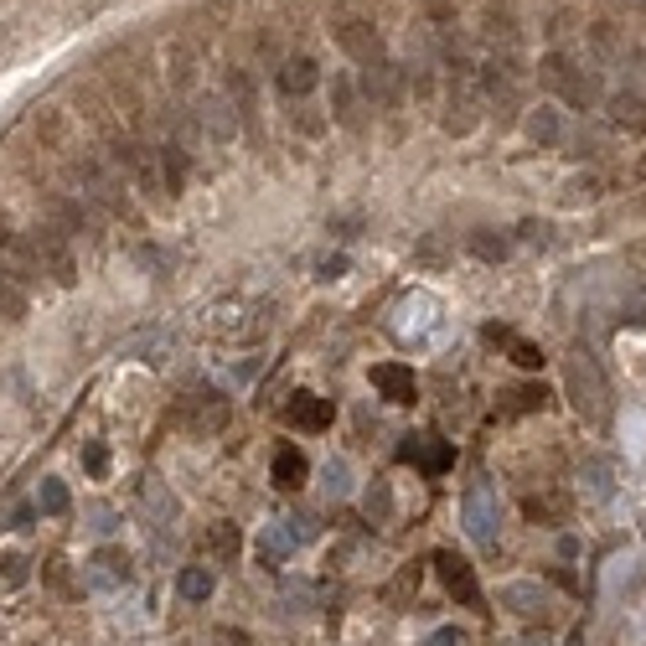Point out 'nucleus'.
Returning a JSON list of instances; mask_svg holds the SVG:
<instances>
[{
  "instance_id": "nucleus-23",
  "label": "nucleus",
  "mask_w": 646,
  "mask_h": 646,
  "mask_svg": "<svg viewBox=\"0 0 646 646\" xmlns=\"http://www.w3.org/2000/svg\"><path fill=\"white\" fill-rule=\"evenodd\" d=\"M52 218L63 233H94V218H88V207L73 202V197H52Z\"/></svg>"
},
{
  "instance_id": "nucleus-18",
  "label": "nucleus",
  "mask_w": 646,
  "mask_h": 646,
  "mask_svg": "<svg viewBox=\"0 0 646 646\" xmlns=\"http://www.w3.org/2000/svg\"><path fill=\"white\" fill-rule=\"evenodd\" d=\"M156 171H161V187H166V197H176L181 187H187V145L161 140V145H156Z\"/></svg>"
},
{
  "instance_id": "nucleus-14",
  "label": "nucleus",
  "mask_w": 646,
  "mask_h": 646,
  "mask_svg": "<svg viewBox=\"0 0 646 646\" xmlns=\"http://www.w3.org/2000/svg\"><path fill=\"white\" fill-rule=\"evenodd\" d=\"M502 605L512 615H522V621H543V615H548V590H543L538 579H517V584H507V590H502Z\"/></svg>"
},
{
  "instance_id": "nucleus-29",
  "label": "nucleus",
  "mask_w": 646,
  "mask_h": 646,
  "mask_svg": "<svg viewBox=\"0 0 646 646\" xmlns=\"http://www.w3.org/2000/svg\"><path fill=\"white\" fill-rule=\"evenodd\" d=\"M0 316H6V321H26V290L11 280L6 269H0Z\"/></svg>"
},
{
  "instance_id": "nucleus-25",
  "label": "nucleus",
  "mask_w": 646,
  "mask_h": 646,
  "mask_svg": "<svg viewBox=\"0 0 646 646\" xmlns=\"http://www.w3.org/2000/svg\"><path fill=\"white\" fill-rule=\"evenodd\" d=\"M471 254H476L481 264H502V259L512 254V243H507L497 228H476V233H471Z\"/></svg>"
},
{
  "instance_id": "nucleus-6",
  "label": "nucleus",
  "mask_w": 646,
  "mask_h": 646,
  "mask_svg": "<svg viewBox=\"0 0 646 646\" xmlns=\"http://www.w3.org/2000/svg\"><path fill=\"white\" fill-rule=\"evenodd\" d=\"M336 47H342L352 63H362V68H373V63H383V37H378V26L373 21H342L336 26Z\"/></svg>"
},
{
  "instance_id": "nucleus-7",
  "label": "nucleus",
  "mask_w": 646,
  "mask_h": 646,
  "mask_svg": "<svg viewBox=\"0 0 646 646\" xmlns=\"http://www.w3.org/2000/svg\"><path fill=\"white\" fill-rule=\"evenodd\" d=\"M83 579L94 584V590H125V584L135 579V564H130L125 548H99L94 559H88Z\"/></svg>"
},
{
  "instance_id": "nucleus-42",
  "label": "nucleus",
  "mask_w": 646,
  "mask_h": 646,
  "mask_svg": "<svg viewBox=\"0 0 646 646\" xmlns=\"http://www.w3.org/2000/svg\"><path fill=\"white\" fill-rule=\"evenodd\" d=\"M522 238H528V243H538V249H543V243H548V223H522Z\"/></svg>"
},
{
  "instance_id": "nucleus-39",
  "label": "nucleus",
  "mask_w": 646,
  "mask_h": 646,
  "mask_svg": "<svg viewBox=\"0 0 646 646\" xmlns=\"http://www.w3.org/2000/svg\"><path fill=\"white\" fill-rule=\"evenodd\" d=\"M424 646H466V631H455V626H445V631H435Z\"/></svg>"
},
{
  "instance_id": "nucleus-15",
  "label": "nucleus",
  "mask_w": 646,
  "mask_h": 646,
  "mask_svg": "<svg viewBox=\"0 0 646 646\" xmlns=\"http://www.w3.org/2000/svg\"><path fill=\"white\" fill-rule=\"evenodd\" d=\"M362 94H367V104L373 109H393L398 104V68L388 63H373V68H362Z\"/></svg>"
},
{
  "instance_id": "nucleus-11",
  "label": "nucleus",
  "mask_w": 646,
  "mask_h": 646,
  "mask_svg": "<svg viewBox=\"0 0 646 646\" xmlns=\"http://www.w3.org/2000/svg\"><path fill=\"white\" fill-rule=\"evenodd\" d=\"M373 388L388 398V404H414V398H419V378H414V367H404V362H378L373 367Z\"/></svg>"
},
{
  "instance_id": "nucleus-26",
  "label": "nucleus",
  "mask_w": 646,
  "mask_h": 646,
  "mask_svg": "<svg viewBox=\"0 0 646 646\" xmlns=\"http://www.w3.org/2000/svg\"><path fill=\"white\" fill-rule=\"evenodd\" d=\"M528 135H533L538 145H559V140H564L559 109H533V114H528Z\"/></svg>"
},
{
  "instance_id": "nucleus-34",
  "label": "nucleus",
  "mask_w": 646,
  "mask_h": 646,
  "mask_svg": "<svg viewBox=\"0 0 646 646\" xmlns=\"http://www.w3.org/2000/svg\"><path fill=\"white\" fill-rule=\"evenodd\" d=\"M543 404H548V393H543V388H517L507 409H512V414H533V409H543Z\"/></svg>"
},
{
  "instance_id": "nucleus-24",
  "label": "nucleus",
  "mask_w": 646,
  "mask_h": 646,
  "mask_svg": "<svg viewBox=\"0 0 646 646\" xmlns=\"http://www.w3.org/2000/svg\"><path fill=\"white\" fill-rule=\"evenodd\" d=\"M610 119H615V125H621V130H646V99H636V94H615L610 99Z\"/></svg>"
},
{
  "instance_id": "nucleus-43",
  "label": "nucleus",
  "mask_w": 646,
  "mask_h": 646,
  "mask_svg": "<svg viewBox=\"0 0 646 646\" xmlns=\"http://www.w3.org/2000/svg\"><path fill=\"white\" fill-rule=\"evenodd\" d=\"M47 584H57V590H63V584H68V569H63V559H47Z\"/></svg>"
},
{
  "instance_id": "nucleus-44",
  "label": "nucleus",
  "mask_w": 646,
  "mask_h": 646,
  "mask_svg": "<svg viewBox=\"0 0 646 646\" xmlns=\"http://www.w3.org/2000/svg\"><path fill=\"white\" fill-rule=\"evenodd\" d=\"M553 512H559V507H553V502H528V517H533V522H548Z\"/></svg>"
},
{
  "instance_id": "nucleus-32",
  "label": "nucleus",
  "mask_w": 646,
  "mask_h": 646,
  "mask_svg": "<svg viewBox=\"0 0 646 646\" xmlns=\"http://www.w3.org/2000/svg\"><path fill=\"white\" fill-rule=\"evenodd\" d=\"M140 491H145V502L156 507V517H166V522H176V517H181V502L171 497V491H166L161 481H145Z\"/></svg>"
},
{
  "instance_id": "nucleus-41",
  "label": "nucleus",
  "mask_w": 646,
  "mask_h": 646,
  "mask_svg": "<svg viewBox=\"0 0 646 646\" xmlns=\"http://www.w3.org/2000/svg\"><path fill=\"white\" fill-rule=\"evenodd\" d=\"M342 274H347V259H342V254H336V259H321V280H342Z\"/></svg>"
},
{
  "instance_id": "nucleus-4",
  "label": "nucleus",
  "mask_w": 646,
  "mask_h": 646,
  "mask_svg": "<svg viewBox=\"0 0 646 646\" xmlns=\"http://www.w3.org/2000/svg\"><path fill=\"white\" fill-rule=\"evenodd\" d=\"M73 181L83 187V202H94V207H104L109 218H130V197H125V187L99 166V161H78L73 166Z\"/></svg>"
},
{
  "instance_id": "nucleus-10",
  "label": "nucleus",
  "mask_w": 646,
  "mask_h": 646,
  "mask_svg": "<svg viewBox=\"0 0 646 646\" xmlns=\"http://www.w3.org/2000/svg\"><path fill=\"white\" fill-rule=\"evenodd\" d=\"M0 269H6L16 285H37V280H42V264H37V254H32V238L0 233Z\"/></svg>"
},
{
  "instance_id": "nucleus-30",
  "label": "nucleus",
  "mask_w": 646,
  "mask_h": 646,
  "mask_svg": "<svg viewBox=\"0 0 646 646\" xmlns=\"http://www.w3.org/2000/svg\"><path fill=\"white\" fill-rule=\"evenodd\" d=\"M207 553H212V559H233V553H238V528H233V522H212V528H207Z\"/></svg>"
},
{
  "instance_id": "nucleus-20",
  "label": "nucleus",
  "mask_w": 646,
  "mask_h": 646,
  "mask_svg": "<svg viewBox=\"0 0 646 646\" xmlns=\"http://www.w3.org/2000/svg\"><path fill=\"white\" fill-rule=\"evenodd\" d=\"M316 83H321V68L311 63V57H290V63L280 68V94L285 99H305Z\"/></svg>"
},
{
  "instance_id": "nucleus-27",
  "label": "nucleus",
  "mask_w": 646,
  "mask_h": 646,
  "mask_svg": "<svg viewBox=\"0 0 646 646\" xmlns=\"http://www.w3.org/2000/svg\"><path fill=\"white\" fill-rule=\"evenodd\" d=\"M212 569H202V564H192V569H181L176 574V590H181V600H207L212 595Z\"/></svg>"
},
{
  "instance_id": "nucleus-2",
  "label": "nucleus",
  "mask_w": 646,
  "mask_h": 646,
  "mask_svg": "<svg viewBox=\"0 0 646 646\" xmlns=\"http://www.w3.org/2000/svg\"><path fill=\"white\" fill-rule=\"evenodd\" d=\"M569 404H574V414L584 424H605V414H610V388H605V378H600V367H595L590 352L569 357Z\"/></svg>"
},
{
  "instance_id": "nucleus-1",
  "label": "nucleus",
  "mask_w": 646,
  "mask_h": 646,
  "mask_svg": "<svg viewBox=\"0 0 646 646\" xmlns=\"http://www.w3.org/2000/svg\"><path fill=\"white\" fill-rule=\"evenodd\" d=\"M538 83L548 88V94H559L569 109H595L600 104V78L590 68L569 63L564 52H548L543 57V63H538Z\"/></svg>"
},
{
  "instance_id": "nucleus-40",
  "label": "nucleus",
  "mask_w": 646,
  "mask_h": 646,
  "mask_svg": "<svg viewBox=\"0 0 646 646\" xmlns=\"http://www.w3.org/2000/svg\"><path fill=\"white\" fill-rule=\"evenodd\" d=\"M88 517H94V522H88L94 533H109V528H114V512H109V507H99V502L88 507Z\"/></svg>"
},
{
  "instance_id": "nucleus-31",
  "label": "nucleus",
  "mask_w": 646,
  "mask_h": 646,
  "mask_svg": "<svg viewBox=\"0 0 646 646\" xmlns=\"http://www.w3.org/2000/svg\"><path fill=\"white\" fill-rule=\"evenodd\" d=\"M362 512L373 517V522H388V517H393V491H388V481H373V486H367Z\"/></svg>"
},
{
  "instance_id": "nucleus-38",
  "label": "nucleus",
  "mask_w": 646,
  "mask_h": 646,
  "mask_svg": "<svg viewBox=\"0 0 646 646\" xmlns=\"http://www.w3.org/2000/svg\"><path fill=\"white\" fill-rule=\"evenodd\" d=\"M212 646H254V641L243 631H233V626H218V631H212Z\"/></svg>"
},
{
  "instance_id": "nucleus-21",
  "label": "nucleus",
  "mask_w": 646,
  "mask_h": 646,
  "mask_svg": "<svg viewBox=\"0 0 646 646\" xmlns=\"http://www.w3.org/2000/svg\"><path fill=\"white\" fill-rule=\"evenodd\" d=\"M181 424H192L197 435H207V429H223L228 424V409H223V398H187V404H181V414H176Z\"/></svg>"
},
{
  "instance_id": "nucleus-22",
  "label": "nucleus",
  "mask_w": 646,
  "mask_h": 646,
  "mask_svg": "<svg viewBox=\"0 0 646 646\" xmlns=\"http://www.w3.org/2000/svg\"><path fill=\"white\" fill-rule=\"evenodd\" d=\"M305 476H311V460H305L300 450L285 445L280 455H274V486H280V491H300Z\"/></svg>"
},
{
  "instance_id": "nucleus-3",
  "label": "nucleus",
  "mask_w": 646,
  "mask_h": 646,
  "mask_svg": "<svg viewBox=\"0 0 646 646\" xmlns=\"http://www.w3.org/2000/svg\"><path fill=\"white\" fill-rule=\"evenodd\" d=\"M32 254H37V264H42V274H52L57 285H78V259H73V249H68V233L57 228V223H42V228H32Z\"/></svg>"
},
{
  "instance_id": "nucleus-45",
  "label": "nucleus",
  "mask_w": 646,
  "mask_h": 646,
  "mask_svg": "<svg viewBox=\"0 0 646 646\" xmlns=\"http://www.w3.org/2000/svg\"><path fill=\"white\" fill-rule=\"evenodd\" d=\"M522 646H548V641H543V636H538V641H522Z\"/></svg>"
},
{
  "instance_id": "nucleus-17",
  "label": "nucleus",
  "mask_w": 646,
  "mask_h": 646,
  "mask_svg": "<svg viewBox=\"0 0 646 646\" xmlns=\"http://www.w3.org/2000/svg\"><path fill=\"white\" fill-rule=\"evenodd\" d=\"M331 119L347 130H362V99H357V83L347 73L331 78Z\"/></svg>"
},
{
  "instance_id": "nucleus-9",
  "label": "nucleus",
  "mask_w": 646,
  "mask_h": 646,
  "mask_svg": "<svg viewBox=\"0 0 646 646\" xmlns=\"http://www.w3.org/2000/svg\"><path fill=\"white\" fill-rule=\"evenodd\" d=\"M398 460H414L419 471L440 476V471H450L455 450H450V440H440V435H404V445H398Z\"/></svg>"
},
{
  "instance_id": "nucleus-8",
  "label": "nucleus",
  "mask_w": 646,
  "mask_h": 646,
  "mask_svg": "<svg viewBox=\"0 0 646 646\" xmlns=\"http://www.w3.org/2000/svg\"><path fill=\"white\" fill-rule=\"evenodd\" d=\"M197 125H202V135H207L212 145H233V140H238V109H233V99L207 94V99L197 104Z\"/></svg>"
},
{
  "instance_id": "nucleus-5",
  "label": "nucleus",
  "mask_w": 646,
  "mask_h": 646,
  "mask_svg": "<svg viewBox=\"0 0 646 646\" xmlns=\"http://www.w3.org/2000/svg\"><path fill=\"white\" fill-rule=\"evenodd\" d=\"M460 522H466V533L476 543H497V522H502V507H497V491L486 481L466 486V497H460Z\"/></svg>"
},
{
  "instance_id": "nucleus-19",
  "label": "nucleus",
  "mask_w": 646,
  "mask_h": 646,
  "mask_svg": "<svg viewBox=\"0 0 646 646\" xmlns=\"http://www.w3.org/2000/svg\"><path fill=\"white\" fill-rule=\"evenodd\" d=\"M579 491L590 502H605L610 491H615V466L605 455H590V460H579Z\"/></svg>"
},
{
  "instance_id": "nucleus-12",
  "label": "nucleus",
  "mask_w": 646,
  "mask_h": 646,
  "mask_svg": "<svg viewBox=\"0 0 646 646\" xmlns=\"http://www.w3.org/2000/svg\"><path fill=\"white\" fill-rule=\"evenodd\" d=\"M435 569H440V584L460 600V605H481V590H476V574L460 553H435Z\"/></svg>"
},
{
  "instance_id": "nucleus-13",
  "label": "nucleus",
  "mask_w": 646,
  "mask_h": 646,
  "mask_svg": "<svg viewBox=\"0 0 646 646\" xmlns=\"http://www.w3.org/2000/svg\"><path fill=\"white\" fill-rule=\"evenodd\" d=\"M331 398H316V393H295L285 404V419L295 429H305V435H321V429H331Z\"/></svg>"
},
{
  "instance_id": "nucleus-37",
  "label": "nucleus",
  "mask_w": 646,
  "mask_h": 646,
  "mask_svg": "<svg viewBox=\"0 0 646 646\" xmlns=\"http://www.w3.org/2000/svg\"><path fill=\"white\" fill-rule=\"evenodd\" d=\"M512 362H517V367H528V373H533V367H543V352H538L533 342H512Z\"/></svg>"
},
{
  "instance_id": "nucleus-33",
  "label": "nucleus",
  "mask_w": 646,
  "mask_h": 646,
  "mask_svg": "<svg viewBox=\"0 0 646 646\" xmlns=\"http://www.w3.org/2000/svg\"><path fill=\"white\" fill-rule=\"evenodd\" d=\"M26 553H0V584H6V590H21L26 584Z\"/></svg>"
},
{
  "instance_id": "nucleus-28",
  "label": "nucleus",
  "mask_w": 646,
  "mask_h": 646,
  "mask_svg": "<svg viewBox=\"0 0 646 646\" xmlns=\"http://www.w3.org/2000/svg\"><path fill=\"white\" fill-rule=\"evenodd\" d=\"M37 507H42L47 517H68V507H73L68 486L57 481V476H47V481H42V491H37Z\"/></svg>"
},
{
  "instance_id": "nucleus-16",
  "label": "nucleus",
  "mask_w": 646,
  "mask_h": 646,
  "mask_svg": "<svg viewBox=\"0 0 646 646\" xmlns=\"http://www.w3.org/2000/svg\"><path fill=\"white\" fill-rule=\"evenodd\" d=\"M254 548H259V564H264V569H285V564H290V553L300 548V538L290 533V522H274V528H264V533H259V543H254Z\"/></svg>"
},
{
  "instance_id": "nucleus-35",
  "label": "nucleus",
  "mask_w": 646,
  "mask_h": 646,
  "mask_svg": "<svg viewBox=\"0 0 646 646\" xmlns=\"http://www.w3.org/2000/svg\"><path fill=\"white\" fill-rule=\"evenodd\" d=\"M83 471H88V476H104V471H109V450H104L99 440L83 445Z\"/></svg>"
},
{
  "instance_id": "nucleus-36",
  "label": "nucleus",
  "mask_w": 646,
  "mask_h": 646,
  "mask_svg": "<svg viewBox=\"0 0 646 646\" xmlns=\"http://www.w3.org/2000/svg\"><path fill=\"white\" fill-rule=\"evenodd\" d=\"M326 491H331V497H342V491H347V460H326Z\"/></svg>"
}]
</instances>
